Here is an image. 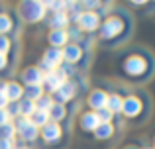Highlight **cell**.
Wrapping results in <instances>:
<instances>
[{"label": "cell", "instance_id": "cell-1", "mask_svg": "<svg viewBox=\"0 0 155 149\" xmlns=\"http://www.w3.org/2000/svg\"><path fill=\"white\" fill-rule=\"evenodd\" d=\"M124 71L132 79H140V76H147L153 71V65H149V59L143 55H130L124 61Z\"/></svg>", "mask_w": 155, "mask_h": 149}, {"label": "cell", "instance_id": "cell-2", "mask_svg": "<svg viewBox=\"0 0 155 149\" xmlns=\"http://www.w3.org/2000/svg\"><path fill=\"white\" fill-rule=\"evenodd\" d=\"M124 28H126V24H124L122 18H118V16H110V18L102 24L100 34H102L104 39H114V37H118V35L124 31Z\"/></svg>", "mask_w": 155, "mask_h": 149}, {"label": "cell", "instance_id": "cell-3", "mask_svg": "<svg viewBox=\"0 0 155 149\" xmlns=\"http://www.w3.org/2000/svg\"><path fill=\"white\" fill-rule=\"evenodd\" d=\"M43 4L39 2V0H26V2L22 4V14L26 20H30V22H38V20L43 18Z\"/></svg>", "mask_w": 155, "mask_h": 149}, {"label": "cell", "instance_id": "cell-4", "mask_svg": "<svg viewBox=\"0 0 155 149\" xmlns=\"http://www.w3.org/2000/svg\"><path fill=\"white\" fill-rule=\"evenodd\" d=\"M141 110H143V102H141L140 96H128V98H124V106H122V112H124L128 118H136V116L141 114Z\"/></svg>", "mask_w": 155, "mask_h": 149}, {"label": "cell", "instance_id": "cell-5", "mask_svg": "<svg viewBox=\"0 0 155 149\" xmlns=\"http://www.w3.org/2000/svg\"><path fill=\"white\" fill-rule=\"evenodd\" d=\"M18 131L20 135H22L24 139H28V141H31V139L38 138V128H35V124L31 122L30 118H22L18 122Z\"/></svg>", "mask_w": 155, "mask_h": 149}, {"label": "cell", "instance_id": "cell-6", "mask_svg": "<svg viewBox=\"0 0 155 149\" xmlns=\"http://www.w3.org/2000/svg\"><path fill=\"white\" fill-rule=\"evenodd\" d=\"M98 24H100V18L94 14V12H84V14L79 16V26L83 28V30H87V31L96 30Z\"/></svg>", "mask_w": 155, "mask_h": 149}, {"label": "cell", "instance_id": "cell-7", "mask_svg": "<svg viewBox=\"0 0 155 149\" xmlns=\"http://www.w3.org/2000/svg\"><path fill=\"white\" fill-rule=\"evenodd\" d=\"M65 83H67V80H65V73H63V71H51V73L45 76L47 88H49V90H55V92L59 90Z\"/></svg>", "mask_w": 155, "mask_h": 149}, {"label": "cell", "instance_id": "cell-8", "mask_svg": "<svg viewBox=\"0 0 155 149\" xmlns=\"http://www.w3.org/2000/svg\"><path fill=\"white\" fill-rule=\"evenodd\" d=\"M88 104L94 110H102V108H106V104H108V94L104 90H94L91 94V98H88Z\"/></svg>", "mask_w": 155, "mask_h": 149}, {"label": "cell", "instance_id": "cell-9", "mask_svg": "<svg viewBox=\"0 0 155 149\" xmlns=\"http://www.w3.org/2000/svg\"><path fill=\"white\" fill-rule=\"evenodd\" d=\"M81 126H83V130L94 131L96 128L100 126V120H98V116H96V112H88V114H84L83 118H81Z\"/></svg>", "mask_w": 155, "mask_h": 149}, {"label": "cell", "instance_id": "cell-10", "mask_svg": "<svg viewBox=\"0 0 155 149\" xmlns=\"http://www.w3.org/2000/svg\"><path fill=\"white\" fill-rule=\"evenodd\" d=\"M61 59H63V51H59V49H49L45 53V67L49 69V73L61 63Z\"/></svg>", "mask_w": 155, "mask_h": 149}, {"label": "cell", "instance_id": "cell-11", "mask_svg": "<svg viewBox=\"0 0 155 149\" xmlns=\"http://www.w3.org/2000/svg\"><path fill=\"white\" fill-rule=\"evenodd\" d=\"M24 80L28 83V86H39V83L43 80L41 73H39V69H28L26 73H24Z\"/></svg>", "mask_w": 155, "mask_h": 149}, {"label": "cell", "instance_id": "cell-12", "mask_svg": "<svg viewBox=\"0 0 155 149\" xmlns=\"http://www.w3.org/2000/svg\"><path fill=\"white\" fill-rule=\"evenodd\" d=\"M73 96H75V84H73V83H65L63 86L57 90V98H59L61 102H65V100H71Z\"/></svg>", "mask_w": 155, "mask_h": 149}, {"label": "cell", "instance_id": "cell-13", "mask_svg": "<svg viewBox=\"0 0 155 149\" xmlns=\"http://www.w3.org/2000/svg\"><path fill=\"white\" fill-rule=\"evenodd\" d=\"M122 106H124V98L118 94H110L108 96V104H106V108H108L112 114H118V112H122Z\"/></svg>", "mask_w": 155, "mask_h": 149}, {"label": "cell", "instance_id": "cell-14", "mask_svg": "<svg viewBox=\"0 0 155 149\" xmlns=\"http://www.w3.org/2000/svg\"><path fill=\"white\" fill-rule=\"evenodd\" d=\"M61 135V130L57 124H45V128H43V138L47 139V141H55V139H59Z\"/></svg>", "mask_w": 155, "mask_h": 149}, {"label": "cell", "instance_id": "cell-15", "mask_svg": "<svg viewBox=\"0 0 155 149\" xmlns=\"http://www.w3.org/2000/svg\"><path fill=\"white\" fill-rule=\"evenodd\" d=\"M2 90H4V94H6V98H8V100H18L20 96H22V88H20L16 83L6 84Z\"/></svg>", "mask_w": 155, "mask_h": 149}, {"label": "cell", "instance_id": "cell-16", "mask_svg": "<svg viewBox=\"0 0 155 149\" xmlns=\"http://www.w3.org/2000/svg\"><path fill=\"white\" fill-rule=\"evenodd\" d=\"M112 134H114V128H112V124H100V126L94 130V135H96L98 139H108Z\"/></svg>", "mask_w": 155, "mask_h": 149}, {"label": "cell", "instance_id": "cell-17", "mask_svg": "<svg viewBox=\"0 0 155 149\" xmlns=\"http://www.w3.org/2000/svg\"><path fill=\"white\" fill-rule=\"evenodd\" d=\"M63 57L67 59V61H71V63H75L77 59H81V49L77 45H69L67 49L63 51Z\"/></svg>", "mask_w": 155, "mask_h": 149}, {"label": "cell", "instance_id": "cell-18", "mask_svg": "<svg viewBox=\"0 0 155 149\" xmlns=\"http://www.w3.org/2000/svg\"><path fill=\"white\" fill-rule=\"evenodd\" d=\"M49 41L53 43V45H63V43L67 41V34H65L63 30H55L49 35Z\"/></svg>", "mask_w": 155, "mask_h": 149}, {"label": "cell", "instance_id": "cell-19", "mask_svg": "<svg viewBox=\"0 0 155 149\" xmlns=\"http://www.w3.org/2000/svg\"><path fill=\"white\" fill-rule=\"evenodd\" d=\"M18 110H20V114H24V116L34 114V100H30V98L22 100V102L18 104Z\"/></svg>", "mask_w": 155, "mask_h": 149}, {"label": "cell", "instance_id": "cell-20", "mask_svg": "<svg viewBox=\"0 0 155 149\" xmlns=\"http://www.w3.org/2000/svg\"><path fill=\"white\" fill-rule=\"evenodd\" d=\"M49 112H51V118L53 120H61V118H65V108L61 106V104H53V106L49 108Z\"/></svg>", "mask_w": 155, "mask_h": 149}, {"label": "cell", "instance_id": "cell-21", "mask_svg": "<svg viewBox=\"0 0 155 149\" xmlns=\"http://www.w3.org/2000/svg\"><path fill=\"white\" fill-rule=\"evenodd\" d=\"M47 118H49V114H45V112H43V110H35L34 112V114H31V122H34V124H45L47 122Z\"/></svg>", "mask_w": 155, "mask_h": 149}, {"label": "cell", "instance_id": "cell-22", "mask_svg": "<svg viewBox=\"0 0 155 149\" xmlns=\"http://www.w3.org/2000/svg\"><path fill=\"white\" fill-rule=\"evenodd\" d=\"M96 116H98L100 124H110V120H112V112L108 110V108H102V110H96Z\"/></svg>", "mask_w": 155, "mask_h": 149}, {"label": "cell", "instance_id": "cell-23", "mask_svg": "<svg viewBox=\"0 0 155 149\" xmlns=\"http://www.w3.org/2000/svg\"><path fill=\"white\" fill-rule=\"evenodd\" d=\"M53 26L55 28H63L65 24H67V16H65V12H57L55 14V18H53Z\"/></svg>", "mask_w": 155, "mask_h": 149}, {"label": "cell", "instance_id": "cell-24", "mask_svg": "<svg viewBox=\"0 0 155 149\" xmlns=\"http://www.w3.org/2000/svg\"><path fill=\"white\" fill-rule=\"evenodd\" d=\"M28 96H30V100L39 98L41 96V86H30L28 88Z\"/></svg>", "mask_w": 155, "mask_h": 149}, {"label": "cell", "instance_id": "cell-25", "mask_svg": "<svg viewBox=\"0 0 155 149\" xmlns=\"http://www.w3.org/2000/svg\"><path fill=\"white\" fill-rule=\"evenodd\" d=\"M2 128V135H4V139H10L12 138V134H14V126H10V124H4V126H0Z\"/></svg>", "mask_w": 155, "mask_h": 149}, {"label": "cell", "instance_id": "cell-26", "mask_svg": "<svg viewBox=\"0 0 155 149\" xmlns=\"http://www.w3.org/2000/svg\"><path fill=\"white\" fill-rule=\"evenodd\" d=\"M51 106H53V102H51L49 98H39V102H38V108H39V110L45 112V110H49Z\"/></svg>", "mask_w": 155, "mask_h": 149}, {"label": "cell", "instance_id": "cell-27", "mask_svg": "<svg viewBox=\"0 0 155 149\" xmlns=\"http://www.w3.org/2000/svg\"><path fill=\"white\" fill-rule=\"evenodd\" d=\"M10 26H12L10 20H8L6 16H0V31H8V30H10Z\"/></svg>", "mask_w": 155, "mask_h": 149}, {"label": "cell", "instance_id": "cell-28", "mask_svg": "<svg viewBox=\"0 0 155 149\" xmlns=\"http://www.w3.org/2000/svg\"><path fill=\"white\" fill-rule=\"evenodd\" d=\"M8 45H10V43H8V39L4 37V35H0V53L8 51Z\"/></svg>", "mask_w": 155, "mask_h": 149}, {"label": "cell", "instance_id": "cell-29", "mask_svg": "<svg viewBox=\"0 0 155 149\" xmlns=\"http://www.w3.org/2000/svg\"><path fill=\"white\" fill-rule=\"evenodd\" d=\"M6 104H8V98H6V94H4V90H0V110H4Z\"/></svg>", "mask_w": 155, "mask_h": 149}, {"label": "cell", "instance_id": "cell-30", "mask_svg": "<svg viewBox=\"0 0 155 149\" xmlns=\"http://www.w3.org/2000/svg\"><path fill=\"white\" fill-rule=\"evenodd\" d=\"M83 4H84L87 8H96V6L100 4V0H83Z\"/></svg>", "mask_w": 155, "mask_h": 149}, {"label": "cell", "instance_id": "cell-31", "mask_svg": "<svg viewBox=\"0 0 155 149\" xmlns=\"http://www.w3.org/2000/svg\"><path fill=\"white\" fill-rule=\"evenodd\" d=\"M0 149H12V139H0Z\"/></svg>", "mask_w": 155, "mask_h": 149}, {"label": "cell", "instance_id": "cell-32", "mask_svg": "<svg viewBox=\"0 0 155 149\" xmlns=\"http://www.w3.org/2000/svg\"><path fill=\"white\" fill-rule=\"evenodd\" d=\"M8 112L6 110H0V126H4V124H6V120H8Z\"/></svg>", "mask_w": 155, "mask_h": 149}, {"label": "cell", "instance_id": "cell-33", "mask_svg": "<svg viewBox=\"0 0 155 149\" xmlns=\"http://www.w3.org/2000/svg\"><path fill=\"white\" fill-rule=\"evenodd\" d=\"M134 4H136V6H143V4H147L149 0H132Z\"/></svg>", "mask_w": 155, "mask_h": 149}, {"label": "cell", "instance_id": "cell-34", "mask_svg": "<svg viewBox=\"0 0 155 149\" xmlns=\"http://www.w3.org/2000/svg\"><path fill=\"white\" fill-rule=\"evenodd\" d=\"M6 65V57H4V53H0V69Z\"/></svg>", "mask_w": 155, "mask_h": 149}, {"label": "cell", "instance_id": "cell-35", "mask_svg": "<svg viewBox=\"0 0 155 149\" xmlns=\"http://www.w3.org/2000/svg\"><path fill=\"white\" fill-rule=\"evenodd\" d=\"M39 2H41L43 6H45V4H47V6H53V2H55V0H39Z\"/></svg>", "mask_w": 155, "mask_h": 149}, {"label": "cell", "instance_id": "cell-36", "mask_svg": "<svg viewBox=\"0 0 155 149\" xmlns=\"http://www.w3.org/2000/svg\"><path fill=\"white\" fill-rule=\"evenodd\" d=\"M126 149H137L136 145H130V147H126Z\"/></svg>", "mask_w": 155, "mask_h": 149}, {"label": "cell", "instance_id": "cell-37", "mask_svg": "<svg viewBox=\"0 0 155 149\" xmlns=\"http://www.w3.org/2000/svg\"><path fill=\"white\" fill-rule=\"evenodd\" d=\"M153 147H155V138H153Z\"/></svg>", "mask_w": 155, "mask_h": 149}, {"label": "cell", "instance_id": "cell-38", "mask_svg": "<svg viewBox=\"0 0 155 149\" xmlns=\"http://www.w3.org/2000/svg\"><path fill=\"white\" fill-rule=\"evenodd\" d=\"M145 149H155V147H145Z\"/></svg>", "mask_w": 155, "mask_h": 149}]
</instances>
